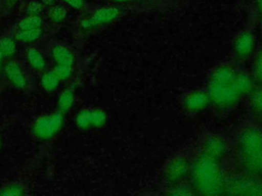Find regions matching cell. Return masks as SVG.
Segmentation results:
<instances>
[{
  "label": "cell",
  "instance_id": "cell-1",
  "mask_svg": "<svg viewBox=\"0 0 262 196\" xmlns=\"http://www.w3.org/2000/svg\"><path fill=\"white\" fill-rule=\"evenodd\" d=\"M236 147L243 169L248 176L262 180V130L255 126L243 129Z\"/></svg>",
  "mask_w": 262,
  "mask_h": 196
},
{
  "label": "cell",
  "instance_id": "cell-2",
  "mask_svg": "<svg viewBox=\"0 0 262 196\" xmlns=\"http://www.w3.org/2000/svg\"><path fill=\"white\" fill-rule=\"evenodd\" d=\"M192 186L203 195H219L225 193L226 178L219 161L202 154L191 165Z\"/></svg>",
  "mask_w": 262,
  "mask_h": 196
},
{
  "label": "cell",
  "instance_id": "cell-3",
  "mask_svg": "<svg viewBox=\"0 0 262 196\" xmlns=\"http://www.w3.org/2000/svg\"><path fill=\"white\" fill-rule=\"evenodd\" d=\"M63 122V113L56 110L38 117L32 127L33 135L39 140H49L60 130Z\"/></svg>",
  "mask_w": 262,
  "mask_h": 196
},
{
  "label": "cell",
  "instance_id": "cell-4",
  "mask_svg": "<svg viewBox=\"0 0 262 196\" xmlns=\"http://www.w3.org/2000/svg\"><path fill=\"white\" fill-rule=\"evenodd\" d=\"M210 102L219 108H229L236 104L241 95L233 85H222L209 83L207 90Z\"/></svg>",
  "mask_w": 262,
  "mask_h": 196
},
{
  "label": "cell",
  "instance_id": "cell-5",
  "mask_svg": "<svg viewBox=\"0 0 262 196\" xmlns=\"http://www.w3.org/2000/svg\"><path fill=\"white\" fill-rule=\"evenodd\" d=\"M225 193L233 195H262V180L253 177L226 179Z\"/></svg>",
  "mask_w": 262,
  "mask_h": 196
},
{
  "label": "cell",
  "instance_id": "cell-6",
  "mask_svg": "<svg viewBox=\"0 0 262 196\" xmlns=\"http://www.w3.org/2000/svg\"><path fill=\"white\" fill-rule=\"evenodd\" d=\"M191 169L190 161L182 155H177L171 158L165 166L164 176L170 183L176 184L184 179Z\"/></svg>",
  "mask_w": 262,
  "mask_h": 196
},
{
  "label": "cell",
  "instance_id": "cell-7",
  "mask_svg": "<svg viewBox=\"0 0 262 196\" xmlns=\"http://www.w3.org/2000/svg\"><path fill=\"white\" fill-rule=\"evenodd\" d=\"M2 71L7 81L18 90H24L28 86L27 76L18 61L14 59H8L2 66Z\"/></svg>",
  "mask_w": 262,
  "mask_h": 196
},
{
  "label": "cell",
  "instance_id": "cell-8",
  "mask_svg": "<svg viewBox=\"0 0 262 196\" xmlns=\"http://www.w3.org/2000/svg\"><path fill=\"white\" fill-rule=\"evenodd\" d=\"M202 154L215 160H220L227 151L226 141L218 135H208L202 144Z\"/></svg>",
  "mask_w": 262,
  "mask_h": 196
},
{
  "label": "cell",
  "instance_id": "cell-9",
  "mask_svg": "<svg viewBox=\"0 0 262 196\" xmlns=\"http://www.w3.org/2000/svg\"><path fill=\"white\" fill-rule=\"evenodd\" d=\"M255 49V36L250 31H244L237 35L233 42L234 55L241 59H247Z\"/></svg>",
  "mask_w": 262,
  "mask_h": 196
},
{
  "label": "cell",
  "instance_id": "cell-10",
  "mask_svg": "<svg viewBox=\"0 0 262 196\" xmlns=\"http://www.w3.org/2000/svg\"><path fill=\"white\" fill-rule=\"evenodd\" d=\"M210 103L207 91L193 90L187 93L183 99V106L190 112H199Z\"/></svg>",
  "mask_w": 262,
  "mask_h": 196
},
{
  "label": "cell",
  "instance_id": "cell-11",
  "mask_svg": "<svg viewBox=\"0 0 262 196\" xmlns=\"http://www.w3.org/2000/svg\"><path fill=\"white\" fill-rule=\"evenodd\" d=\"M236 74V69L227 63L220 64L215 67L210 76V83L222 84V85H232Z\"/></svg>",
  "mask_w": 262,
  "mask_h": 196
},
{
  "label": "cell",
  "instance_id": "cell-12",
  "mask_svg": "<svg viewBox=\"0 0 262 196\" xmlns=\"http://www.w3.org/2000/svg\"><path fill=\"white\" fill-rule=\"evenodd\" d=\"M95 27L110 23L120 16V10L115 6H104L96 9L91 15Z\"/></svg>",
  "mask_w": 262,
  "mask_h": 196
},
{
  "label": "cell",
  "instance_id": "cell-13",
  "mask_svg": "<svg viewBox=\"0 0 262 196\" xmlns=\"http://www.w3.org/2000/svg\"><path fill=\"white\" fill-rule=\"evenodd\" d=\"M51 56L55 64L73 66L75 63V55L73 51L63 45L54 46L51 50Z\"/></svg>",
  "mask_w": 262,
  "mask_h": 196
},
{
  "label": "cell",
  "instance_id": "cell-14",
  "mask_svg": "<svg viewBox=\"0 0 262 196\" xmlns=\"http://www.w3.org/2000/svg\"><path fill=\"white\" fill-rule=\"evenodd\" d=\"M232 85L241 96L250 94V92L254 89L253 78L247 72L241 70H236Z\"/></svg>",
  "mask_w": 262,
  "mask_h": 196
},
{
  "label": "cell",
  "instance_id": "cell-15",
  "mask_svg": "<svg viewBox=\"0 0 262 196\" xmlns=\"http://www.w3.org/2000/svg\"><path fill=\"white\" fill-rule=\"evenodd\" d=\"M26 57H27L28 63L34 70L40 71V72H43L45 70L46 60H45L43 54L38 49H36L34 47L28 48V50L26 52Z\"/></svg>",
  "mask_w": 262,
  "mask_h": 196
},
{
  "label": "cell",
  "instance_id": "cell-16",
  "mask_svg": "<svg viewBox=\"0 0 262 196\" xmlns=\"http://www.w3.org/2000/svg\"><path fill=\"white\" fill-rule=\"evenodd\" d=\"M43 35L42 29L36 30H24V31H16L14 39L24 44H32L38 41Z\"/></svg>",
  "mask_w": 262,
  "mask_h": 196
},
{
  "label": "cell",
  "instance_id": "cell-17",
  "mask_svg": "<svg viewBox=\"0 0 262 196\" xmlns=\"http://www.w3.org/2000/svg\"><path fill=\"white\" fill-rule=\"evenodd\" d=\"M40 83L42 88L47 92H53L60 84V80L57 78L55 72L50 70H44L40 78Z\"/></svg>",
  "mask_w": 262,
  "mask_h": 196
},
{
  "label": "cell",
  "instance_id": "cell-18",
  "mask_svg": "<svg viewBox=\"0 0 262 196\" xmlns=\"http://www.w3.org/2000/svg\"><path fill=\"white\" fill-rule=\"evenodd\" d=\"M43 26V19L40 15H27L23 17L16 26L17 31H24V30H36V29H42Z\"/></svg>",
  "mask_w": 262,
  "mask_h": 196
},
{
  "label": "cell",
  "instance_id": "cell-19",
  "mask_svg": "<svg viewBox=\"0 0 262 196\" xmlns=\"http://www.w3.org/2000/svg\"><path fill=\"white\" fill-rule=\"evenodd\" d=\"M75 101V93L73 91L72 88H68L66 90H63L58 98L57 101V106H58V110L61 113H67L71 107L73 106V103Z\"/></svg>",
  "mask_w": 262,
  "mask_h": 196
},
{
  "label": "cell",
  "instance_id": "cell-20",
  "mask_svg": "<svg viewBox=\"0 0 262 196\" xmlns=\"http://www.w3.org/2000/svg\"><path fill=\"white\" fill-rule=\"evenodd\" d=\"M0 50L3 54L4 59H12L16 53L15 39L5 36L0 39Z\"/></svg>",
  "mask_w": 262,
  "mask_h": 196
},
{
  "label": "cell",
  "instance_id": "cell-21",
  "mask_svg": "<svg viewBox=\"0 0 262 196\" xmlns=\"http://www.w3.org/2000/svg\"><path fill=\"white\" fill-rule=\"evenodd\" d=\"M25 193V187L19 182H9L0 189V195L4 196H21Z\"/></svg>",
  "mask_w": 262,
  "mask_h": 196
},
{
  "label": "cell",
  "instance_id": "cell-22",
  "mask_svg": "<svg viewBox=\"0 0 262 196\" xmlns=\"http://www.w3.org/2000/svg\"><path fill=\"white\" fill-rule=\"evenodd\" d=\"M67 9L62 5H52L48 10V17L53 22H60L67 16Z\"/></svg>",
  "mask_w": 262,
  "mask_h": 196
},
{
  "label": "cell",
  "instance_id": "cell-23",
  "mask_svg": "<svg viewBox=\"0 0 262 196\" xmlns=\"http://www.w3.org/2000/svg\"><path fill=\"white\" fill-rule=\"evenodd\" d=\"M250 103L257 113L262 114V87L257 89L254 88L250 92Z\"/></svg>",
  "mask_w": 262,
  "mask_h": 196
},
{
  "label": "cell",
  "instance_id": "cell-24",
  "mask_svg": "<svg viewBox=\"0 0 262 196\" xmlns=\"http://www.w3.org/2000/svg\"><path fill=\"white\" fill-rule=\"evenodd\" d=\"M76 122L80 129H89L92 127L91 109L81 110L76 117Z\"/></svg>",
  "mask_w": 262,
  "mask_h": 196
},
{
  "label": "cell",
  "instance_id": "cell-25",
  "mask_svg": "<svg viewBox=\"0 0 262 196\" xmlns=\"http://www.w3.org/2000/svg\"><path fill=\"white\" fill-rule=\"evenodd\" d=\"M52 70L55 72V75L60 80V82L68 81L73 75V66L72 65L55 64V66L52 68Z\"/></svg>",
  "mask_w": 262,
  "mask_h": 196
},
{
  "label": "cell",
  "instance_id": "cell-26",
  "mask_svg": "<svg viewBox=\"0 0 262 196\" xmlns=\"http://www.w3.org/2000/svg\"><path fill=\"white\" fill-rule=\"evenodd\" d=\"M253 76L256 81L262 83V48L258 51V53L254 59Z\"/></svg>",
  "mask_w": 262,
  "mask_h": 196
},
{
  "label": "cell",
  "instance_id": "cell-27",
  "mask_svg": "<svg viewBox=\"0 0 262 196\" xmlns=\"http://www.w3.org/2000/svg\"><path fill=\"white\" fill-rule=\"evenodd\" d=\"M44 5L41 2L37 1H32L28 4L27 6V15H40L41 12L43 11Z\"/></svg>",
  "mask_w": 262,
  "mask_h": 196
},
{
  "label": "cell",
  "instance_id": "cell-28",
  "mask_svg": "<svg viewBox=\"0 0 262 196\" xmlns=\"http://www.w3.org/2000/svg\"><path fill=\"white\" fill-rule=\"evenodd\" d=\"M172 189L173 190L169 192L172 195H189L192 193V190H190V187H188L184 184L176 183V185Z\"/></svg>",
  "mask_w": 262,
  "mask_h": 196
},
{
  "label": "cell",
  "instance_id": "cell-29",
  "mask_svg": "<svg viewBox=\"0 0 262 196\" xmlns=\"http://www.w3.org/2000/svg\"><path fill=\"white\" fill-rule=\"evenodd\" d=\"M80 27H81V29L84 30V31H89V30H92V29L96 28L90 15L87 16V17H84V18L80 21Z\"/></svg>",
  "mask_w": 262,
  "mask_h": 196
},
{
  "label": "cell",
  "instance_id": "cell-30",
  "mask_svg": "<svg viewBox=\"0 0 262 196\" xmlns=\"http://www.w3.org/2000/svg\"><path fill=\"white\" fill-rule=\"evenodd\" d=\"M63 3L75 9H82L84 6V0H61Z\"/></svg>",
  "mask_w": 262,
  "mask_h": 196
},
{
  "label": "cell",
  "instance_id": "cell-31",
  "mask_svg": "<svg viewBox=\"0 0 262 196\" xmlns=\"http://www.w3.org/2000/svg\"><path fill=\"white\" fill-rule=\"evenodd\" d=\"M54 1L55 0H41V3L44 5V6H52L54 4Z\"/></svg>",
  "mask_w": 262,
  "mask_h": 196
},
{
  "label": "cell",
  "instance_id": "cell-32",
  "mask_svg": "<svg viewBox=\"0 0 262 196\" xmlns=\"http://www.w3.org/2000/svg\"><path fill=\"white\" fill-rule=\"evenodd\" d=\"M6 1V3L8 4V5H13V4H15L16 2H18L19 0H5Z\"/></svg>",
  "mask_w": 262,
  "mask_h": 196
},
{
  "label": "cell",
  "instance_id": "cell-33",
  "mask_svg": "<svg viewBox=\"0 0 262 196\" xmlns=\"http://www.w3.org/2000/svg\"><path fill=\"white\" fill-rule=\"evenodd\" d=\"M257 4H258L259 10H260L261 13H262V0H257Z\"/></svg>",
  "mask_w": 262,
  "mask_h": 196
},
{
  "label": "cell",
  "instance_id": "cell-34",
  "mask_svg": "<svg viewBox=\"0 0 262 196\" xmlns=\"http://www.w3.org/2000/svg\"><path fill=\"white\" fill-rule=\"evenodd\" d=\"M113 2H118V3H123V2H128L130 0H111Z\"/></svg>",
  "mask_w": 262,
  "mask_h": 196
},
{
  "label": "cell",
  "instance_id": "cell-35",
  "mask_svg": "<svg viewBox=\"0 0 262 196\" xmlns=\"http://www.w3.org/2000/svg\"><path fill=\"white\" fill-rule=\"evenodd\" d=\"M3 60H4V57H3V54L0 50V64H3Z\"/></svg>",
  "mask_w": 262,
  "mask_h": 196
},
{
  "label": "cell",
  "instance_id": "cell-36",
  "mask_svg": "<svg viewBox=\"0 0 262 196\" xmlns=\"http://www.w3.org/2000/svg\"><path fill=\"white\" fill-rule=\"evenodd\" d=\"M1 145H2V138H1V135H0V148H1Z\"/></svg>",
  "mask_w": 262,
  "mask_h": 196
},
{
  "label": "cell",
  "instance_id": "cell-37",
  "mask_svg": "<svg viewBox=\"0 0 262 196\" xmlns=\"http://www.w3.org/2000/svg\"><path fill=\"white\" fill-rule=\"evenodd\" d=\"M2 66H3V64H0V72L2 71Z\"/></svg>",
  "mask_w": 262,
  "mask_h": 196
},
{
  "label": "cell",
  "instance_id": "cell-38",
  "mask_svg": "<svg viewBox=\"0 0 262 196\" xmlns=\"http://www.w3.org/2000/svg\"><path fill=\"white\" fill-rule=\"evenodd\" d=\"M261 27H262V22H261Z\"/></svg>",
  "mask_w": 262,
  "mask_h": 196
}]
</instances>
